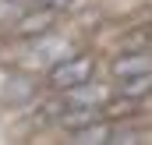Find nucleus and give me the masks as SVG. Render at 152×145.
Segmentation results:
<instances>
[{
    "mask_svg": "<svg viewBox=\"0 0 152 145\" xmlns=\"http://www.w3.org/2000/svg\"><path fill=\"white\" fill-rule=\"evenodd\" d=\"M110 135H113L110 120H96V124H88L81 131H71V142L75 145H103V142H110Z\"/></svg>",
    "mask_w": 152,
    "mask_h": 145,
    "instance_id": "0eeeda50",
    "label": "nucleus"
},
{
    "mask_svg": "<svg viewBox=\"0 0 152 145\" xmlns=\"http://www.w3.org/2000/svg\"><path fill=\"white\" fill-rule=\"evenodd\" d=\"M152 71V50H127L113 57V78H131V74Z\"/></svg>",
    "mask_w": 152,
    "mask_h": 145,
    "instance_id": "7ed1b4c3",
    "label": "nucleus"
},
{
    "mask_svg": "<svg viewBox=\"0 0 152 145\" xmlns=\"http://www.w3.org/2000/svg\"><path fill=\"white\" fill-rule=\"evenodd\" d=\"M32 96H36V81L28 74H11L0 89V99L7 106H25V103H32Z\"/></svg>",
    "mask_w": 152,
    "mask_h": 145,
    "instance_id": "20e7f679",
    "label": "nucleus"
},
{
    "mask_svg": "<svg viewBox=\"0 0 152 145\" xmlns=\"http://www.w3.org/2000/svg\"><path fill=\"white\" fill-rule=\"evenodd\" d=\"M36 4H42V7H53V11H67V7H75L78 0H36Z\"/></svg>",
    "mask_w": 152,
    "mask_h": 145,
    "instance_id": "9d476101",
    "label": "nucleus"
},
{
    "mask_svg": "<svg viewBox=\"0 0 152 145\" xmlns=\"http://www.w3.org/2000/svg\"><path fill=\"white\" fill-rule=\"evenodd\" d=\"M134 142H142V135L134 127H113V135H110V145H134Z\"/></svg>",
    "mask_w": 152,
    "mask_h": 145,
    "instance_id": "1a4fd4ad",
    "label": "nucleus"
},
{
    "mask_svg": "<svg viewBox=\"0 0 152 145\" xmlns=\"http://www.w3.org/2000/svg\"><path fill=\"white\" fill-rule=\"evenodd\" d=\"M96 120H106L103 106H67V113L60 117V127L81 131V127H88V124H96Z\"/></svg>",
    "mask_w": 152,
    "mask_h": 145,
    "instance_id": "39448f33",
    "label": "nucleus"
},
{
    "mask_svg": "<svg viewBox=\"0 0 152 145\" xmlns=\"http://www.w3.org/2000/svg\"><path fill=\"white\" fill-rule=\"evenodd\" d=\"M117 96H127V99H145V96H152V71L131 74V78H117Z\"/></svg>",
    "mask_w": 152,
    "mask_h": 145,
    "instance_id": "423d86ee",
    "label": "nucleus"
},
{
    "mask_svg": "<svg viewBox=\"0 0 152 145\" xmlns=\"http://www.w3.org/2000/svg\"><path fill=\"white\" fill-rule=\"evenodd\" d=\"M57 14H60V11L42 7V4H39L36 11H28V14H21V18H18V29H14V32H18L21 39H42V36H50V32H53Z\"/></svg>",
    "mask_w": 152,
    "mask_h": 145,
    "instance_id": "f03ea898",
    "label": "nucleus"
},
{
    "mask_svg": "<svg viewBox=\"0 0 152 145\" xmlns=\"http://www.w3.org/2000/svg\"><path fill=\"white\" fill-rule=\"evenodd\" d=\"M134 103H138V99L120 96V99H113L110 106H103V113H106V120H124V117H131V113H134Z\"/></svg>",
    "mask_w": 152,
    "mask_h": 145,
    "instance_id": "6e6552de",
    "label": "nucleus"
},
{
    "mask_svg": "<svg viewBox=\"0 0 152 145\" xmlns=\"http://www.w3.org/2000/svg\"><path fill=\"white\" fill-rule=\"evenodd\" d=\"M92 74H96V57L92 53H75V57H64L50 67L46 85L53 92H75L81 85H92Z\"/></svg>",
    "mask_w": 152,
    "mask_h": 145,
    "instance_id": "f257e3e1",
    "label": "nucleus"
}]
</instances>
